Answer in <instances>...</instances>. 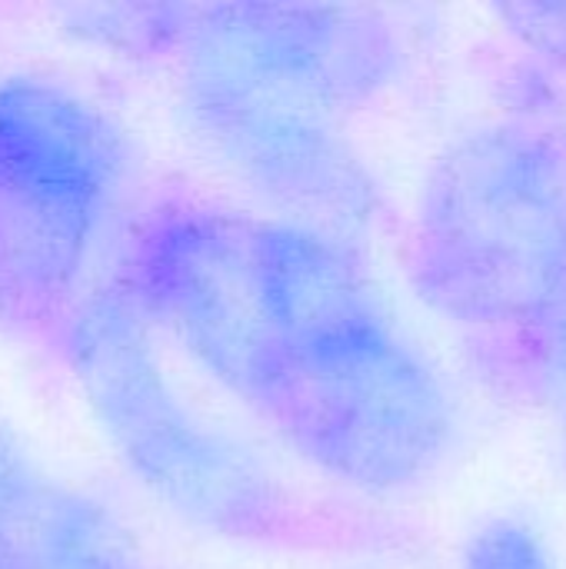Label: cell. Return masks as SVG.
Wrapping results in <instances>:
<instances>
[{"label": "cell", "instance_id": "cell-1", "mask_svg": "<svg viewBox=\"0 0 566 569\" xmlns=\"http://www.w3.org/2000/svg\"><path fill=\"white\" fill-rule=\"evenodd\" d=\"M414 280L457 323L537 333L566 320L564 143L494 123L447 147L427 173Z\"/></svg>", "mask_w": 566, "mask_h": 569}, {"label": "cell", "instance_id": "cell-2", "mask_svg": "<svg viewBox=\"0 0 566 569\" xmlns=\"http://www.w3.org/2000/svg\"><path fill=\"white\" fill-rule=\"evenodd\" d=\"M67 357L107 440L160 503L220 537H294L300 520L287 487L183 403L120 297H93L73 313Z\"/></svg>", "mask_w": 566, "mask_h": 569}, {"label": "cell", "instance_id": "cell-11", "mask_svg": "<svg viewBox=\"0 0 566 569\" xmlns=\"http://www.w3.org/2000/svg\"><path fill=\"white\" fill-rule=\"evenodd\" d=\"M500 17L524 47L566 63V3H510L500 7Z\"/></svg>", "mask_w": 566, "mask_h": 569}, {"label": "cell", "instance_id": "cell-5", "mask_svg": "<svg viewBox=\"0 0 566 569\" xmlns=\"http://www.w3.org/2000/svg\"><path fill=\"white\" fill-rule=\"evenodd\" d=\"M190 77L250 87L314 113L377 97L400 67L397 33L367 10L224 3L190 10Z\"/></svg>", "mask_w": 566, "mask_h": 569}, {"label": "cell", "instance_id": "cell-4", "mask_svg": "<svg viewBox=\"0 0 566 569\" xmlns=\"http://www.w3.org/2000/svg\"><path fill=\"white\" fill-rule=\"evenodd\" d=\"M150 310L234 393L260 407L287 367L254 247V223L207 207H163L133 243Z\"/></svg>", "mask_w": 566, "mask_h": 569}, {"label": "cell", "instance_id": "cell-3", "mask_svg": "<svg viewBox=\"0 0 566 569\" xmlns=\"http://www.w3.org/2000/svg\"><path fill=\"white\" fill-rule=\"evenodd\" d=\"M257 410L317 470L370 493L430 477L454 433L437 373L394 330L327 357L290 360Z\"/></svg>", "mask_w": 566, "mask_h": 569}, {"label": "cell", "instance_id": "cell-8", "mask_svg": "<svg viewBox=\"0 0 566 569\" xmlns=\"http://www.w3.org/2000/svg\"><path fill=\"white\" fill-rule=\"evenodd\" d=\"M123 173V140L77 93L47 80L0 83V197L103 210Z\"/></svg>", "mask_w": 566, "mask_h": 569}, {"label": "cell", "instance_id": "cell-10", "mask_svg": "<svg viewBox=\"0 0 566 569\" xmlns=\"http://www.w3.org/2000/svg\"><path fill=\"white\" fill-rule=\"evenodd\" d=\"M464 569H554L544 543L517 520H494L474 533Z\"/></svg>", "mask_w": 566, "mask_h": 569}, {"label": "cell", "instance_id": "cell-12", "mask_svg": "<svg viewBox=\"0 0 566 569\" xmlns=\"http://www.w3.org/2000/svg\"><path fill=\"white\" fill-rule=\"evenodd\" d=\"M564 157H566V143H564Z\"/></svg>", "mask_w": 566, "mask_h": 569}, {"label": "cell", "instance_id": "cell-6", "mask_svg": "<svg viewBox=\"0 0 566 569\" xmlns=\"http://www.w3.org/2000/svg\"><path fill=\"white\" fill-rule=\"evenodd\" d=\"M187 110L214 157L287 223L350 240L374 227L380 193L354 147L300 103L187 73Z\"/></svg>", "mask_w": 566, "mask_h": 569}, {"label": "cell", "instance_id": "cell-9", "mask_svg": "<svg viewBox=\"0 0 566 569\" xmlns=\"http://www.w3.org/2000/svg\"><path fill=\"white\" fill-rule=\"evenodd\" d=\"M0 569H113L100 510L0 437Z\"/></svg>", "mask_w": 566, "mask_h": 569}, {"label": "cell", "instance_id": "cell-7", "mask_svg": "<svg viewBox=\"0 0 566 569\" xmlns=\"http://www.w3.org/2000/svg\"><path fill=\"white\" fill-rule=\"evenodd\" d=\"M254 247L290 360L327 357L394 330L350 240L284 220L254 223Z\"/></svg>", "mask_w": 566, "mask_h": 569}]
</instances>
